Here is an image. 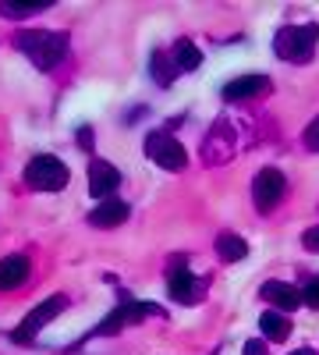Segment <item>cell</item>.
Masks as SVG:
<instances>
[{"label":"cell","instance_id":"6da1fadb","mask_svg":"<svg viewBox=\"0 0 319 355\" xmlns=\"http://www.w3.org/2000/svg\"><path fill=\"white\" fill-rule=\"evenodd\" d=\"M15 46L39 71H53L68 57V36L64 33H50V28H21V33H15Z\"/></svg>","mask_w":319,"mask_h":355},{"label":"cell","instance_id":"7a4b0ae2","mask_svg":"<svg viewBox=\"0 0 319 355\" xmlns=\"http://www.w3.org/2000/svg\"><path fill=\"white\" fill-rule=\"evenodd\" d=\"M319 43V25H284L273 36V53L287 64H305L312 61Z\"/></svg>","mask_w":319,"mask_h":355},{"label":"cell","instance_id":"3957f363","mask_svg":"<svg viewBox=\"0 0 319 355\" xmlns=\"http://www.w3.org/2000/svg\"><path fill=\"white\" fill-rule=\"evenodd\" d=\"M25 185L36 192H61L68 185V167L61 164V157L39 153L25 164Z\"/></svg>","mask_w":319,"mask_h":355},{"label":"cell","instance_id":"277c9868","mask_svg":"<svg viewBox=\"0 0 319 355\" xmlns=\"http://www.w3.org/2000/svg\"><path fill=\"white\" fill-rule=\"evenodd\" d=\"M160 313V306H153V302H135L128 291H118V306L110 309V316L100 323V327L93 331V338H107V334H118V331H125L128 323H138V320H146V316H156Z\"/></svg>","mask_w":319,"mask_h":355},{"label":"cell","instance_id":"5b68a950","mask_svg":"<svg viewBox=\"0 0 319 355\" xmlns=\"http://www.w3.org/2000/svg\"><path fill=\"white\" fill-rule=\"evenodd\" d=\"M64 309H68V295H50V299H43L36 309H28V316H25V320L18 323V327L11 331V338H15L18 345L36 341V334L46 327V323H53Z\"/></svg>","mask_w":319,"mask_h":355},{"label":"cell","instance_id":"8992f818","mask_svg":"<svg viewBox=\"0 0 319 355\" xmlns=\"http://www.w3.org/2000/svg\"><path fill=\"white\" fill-rule=\"evenodd\" d=\"M146 157L153 164H160L163 171H174V174L188 167V150L170 132H149L146 135Z\"/></svg>","mask_w":319,"mask_h":355},{"label":"cell","instance_id":"52a82bcc","mask_svg":"<svg viewBox=\"0 0 319 355\" xmlns=\"http://www.w3.org/2000/svg\"><path fill=\"white\" fill-rule=\"evenodd\" d=\"M284 192H287V178L277 167H263L252 178V202L259 214H273L284 202Z\"/></svg>","mask_w":319,"mask_h":355},{"label":"cell","instance_id":"ba28073f","mask_svg":"<svg viewBox=\"0 0 319 355\" xmlns=\"http://www.w3.org/2000/svg\"><path fill=\"white\" fill-rule=\"evenodd\" d=\"M118 189H121V171L107 160H93L89 164V192L96 199H113Z\"/></svg>","mask_w":319,"mask_h":355},{"label":"cell","instance_id":"9c48e42d","mask_svg":"<svg viewBox=\"0 0 319 355\" xmlns=\"http://www.w3.org/2000/svg\"><path fill=\"white\" fill-rule=\"evenodd\" d=\"M266 93H270V78L266 75H241V78H230L224 85V100L227 103L255 100V96H266Z\"/></svg>","mask_w":319,"mask_h":355},{"label":"cell","instance_id":"30bf717a","mask_svg":"<svg viewBox=\"0 0 319 355\" xmlns=\"http://www.w3.org/2000/svg\"><path fill=\"white\" fill-rule=\"evenodd\" d=\"M259 295H263V299H266L270 306H277L280 313L302 309V288L287 284V281H266L263 288H259Z\"/></svg>","mask_w":319,"mask_h":355},{"label":"cell","instance_id":"8fae6325","mask_svg":"<svg viewBox=\"0 0 319 355\" xmlns=\"http://www.w3.org/2000/svg\"><path fill=\"white\" fill-rule=\"evenodd\" d=\"M128 217H131V206H128L125 199H103V202L96 206V210L89 214V224H93V227L110 231V227H121Z\"/></svg>","mask_w":319,"mask_h":355},{"label":"cell","instance_id":"7c38bea8","mask_svg":"<svg viewBox=\"0 0 319 355\" xmlns=\"http://www.w3.org/2000/svg\"><path fill=\"white\" fill-rule=\"evenodd\" d=\"M167 291H170L174 302H195L199 295H202V284H199V277L188 274V270H170V274H167Z\"/></svg>","mask_w":319,"mask_h":355},{"label":"cell","instance_id":"4fadbf2b","mask_svg":"<svg viewBox=\"0 0 319 355\" xmlns=\"http://www.w3.org/2000/svg\"><path fill=\"white\" fill-rule=\"evenodd\" d=\"M28 281V256H4L0 259V291H15Z\"/></svg>","mask_w":319,"mask_h":355},{"label":"cell","instance_id":"5bb4252c","mask_svg":"<svg viewBox=\"0 0 319 355\" xmlns=\"http://www.w3.org/2000/svg\"><path fill=\"white\" fill-rule=\"evenodd\" d=\"M259 331H263L266 341H287L291 338V320H287L280 309H266L259 316Z\"/></svg>","mask_w":319,"mask_h":355},{"label":"cell","instance_id":"9a60e30c","mask_svg":"<svg viewBox=\"0 0 319 355\" xmlns=\"http://www.w3.org/2000/svg\"><path fill=\"white\" fill-rule=\"evenodd\" d=\"M217 256H220L224 263H238V259L248 256V242L241 239V234L224 231V234H217Z\"/></svg>","mask_w":319,"mask_h":355},{"label":"cell","instance_id":"2e32d148","mask_svg":"<svg viewBox=\"0 0 319 355\" xmlns=\"http://www.w3.org/2000/svg\"><path fill=\"white\" fill-rule=\"evenodd\" d=\"M170 61H174V68H178V71H195L202 64V53H199V46L192 40H181V43H174Z\"/></svg>","mask_w":319,"mask_h":355},{"label":"cell","instance_id":"e0dca14e","mask_svg":"<svg viewBox=\"0 0 319 355\" xmlns=\"http://www.w3.org/2000/svg\"><path fill=\"white\" fill-rule=\"evenodd\" d=\"M149 68H153V78H156L160 85H170V82H174V75H178V68H174V61H170L167 53H160V50L153 53Z\"/></svg>","mask_w":319,"mask_h":355},{"label":"cell","instance_id":"ac0fdd59","mask_svg":"<svg viewBox=\"0 0 319 355\" xmlns=\"http://www.w3.org/2000/svg\"><path fill=\"white\" fill-rule=\"evenodd\" d=\"M46 8L50 4H43V0H36V4H11V0H0V15H8V18H33Z\"/></svg>","mask_w":319,"mask_h":355},{"label":"cell","instance_id":"d6986e66","mask_svg":"<svg viewBox=\"0 0 319 355\" xmlns=\"http://www.w3.org/2000/svg\"><path fill=\"white\" fill-rule=\"evenodd\" d=\"M305 150H312V153H319V114L309 121V128H305Z\"/></svg>","mask_w":319,"mask_h":355},{"label":"cell","instance_id":"ffe728a7","mask_svg":"<svg viewBox=\"0 0 319 355\" xmlns=\"http://www.w3.org/2000/svg\"><path fill=\"white\" fill-rule=\"evenodd\" d=\"M302 306L319 309V277H316V281H309V284L302 288Z\"/></svg>","mask_w":319,"mask_h":355},{"label":"cell","instance_id":"44dd1931","mask_svg":"<svg viewBox=\"0 0 319 355\" xmlns=\"http://www.w3.org/2000/svg\"><path fill=\"white\" fill-rule=\"evenodd\" d=\"M302 245H305L309 252H319V224H316V227H309V231L302 234Z\"/></svg>","mask_w":319,"mask_h":355},{"label":"cell","instance_id":"7402d4cb","mask_svg":"<svg viewBox=\"0 0 319 355\" xmlns=\"http://www.w3.org/2000/svg\"><path fill=\"white\" fill-rule=\"evenodd\" d=\"M241 355H266V341H263V338H252V341H245Z\"/></svg>","mask_w":319,"mask_h":355},{"label":"cell","instance_id":"603a6c76","mask_svg":"<svg viewBox=\"0 0 319 355\" xmlns=\"http://www.w3.org/2000/svg\"><path fill=\"white\" fill-rule=\"evenodd\" d=\"M78 142H82V150H93V128H82L78 132Z\"/></svg>","mask_w":319,"mask_h":355},{"label":"cell","instance_id":"cb8c5ba5","mask_svg":"<svg viewBox=\"0 0 319 355\" xmlns=\"http://www.w3.org/2000/svg\"><path fill=\"white\" fill-rule=\"evenodd\" d=\"M291 355H316V348H295Z\"/></svg>","mask_w":319,"mask_h":355}]
</instances>
